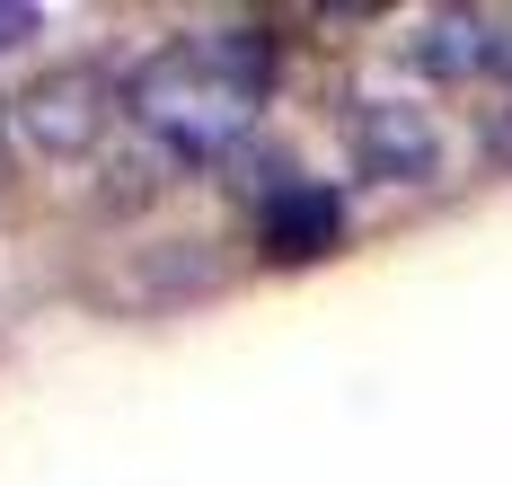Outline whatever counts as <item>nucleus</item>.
I'll return each mask as SVG.
<instances>
[{
  "label": "nucleus",
  "mask_w": 512,
  "mask_h": 486,
  "mask_svg": "<svg viewBox=\"0 0 512 486\" xmlns=\"http://www.w3.org/2000/svg\"><path fill=\"white\" fill-rule=\"evenodd\" d=\"M106 124H115V89H106V71H45L18 107H9V133L36 151V160H89L106 142Z\"/></svg>",
  "instance_id": "2"
},
{
  "label": "nucleus",
  "mask_w": 512,
  "mask_h": 486,
  "mask_svg": "<svg viewBox=\"0 0 512 486\" xmlns=\"http://www.w3.org/2000/svg\"><path fill=\"white\" fill-rule=\"evenodd\" d=\"M345 142H354V168L380 177V186H424V177H442V124L415 107V98H362L354 124H345Z\"/></svg>",
  "instance_id": "3"
},
{
  "label": "nucleus",
  "mask_w": 512,
  "mask_h": 486,
  "mask_svg": "<svg viewBox=\"0 0 512 486\" xmlns=\"http://www.w3.org/2000/svg\"><path fill=\"white\" fill-rule=\"evenodd\" d=\"M274 89V36L265 27H204V36H177L159 45L133 80H124V107L133 124L168 142L177 160H221L239 133L256 124Z\"/></svg>",
  "instance_id": "1"
},
{
  "label": "nucleus",
  "mask_w": 512,
  "mask_h": 486,
  "mask_svg": "<svg viewBox=\"0 0 512 486\" xmlns=\"http://www.w3.org/2000/svg\"><path fill=\"white\" fill-rule=\"evenodd\" d=\"M36 27H45V9H27V0L0 9V45H18V36H36Z\"/></svg>",
  "instance_id": "6"
},
{
  "label": "nucleus",
  "mask_w": 512,
  "mask_h": 486,
  "mask_svg": "<svg viewBox=\"0 0 512 486\" xmlns=\"http://www.w3.org/2000/svg\"><path fill=\"white\" fill-rule=\"evenodd\" d=\"M0 124H9V115H0Z\"/></svg>",
  "instance_id": "8"
},
{
  "label": "nucleus",
  "mask_w": 512,
  "mask_h": 486,
  "mask_svg": "<svg viewBox=\"0 0 512 486\" xmlns=\"http://www.w3.org/2000/svg\"><path fill=\"white\" fill-rule=\"evenodd\" d=\"M407 54L424 80H504V18H486V9H433L424 27L407 36Z\"/></svg>",
  "instance_id": "4"
},
{
  "label": "nucleus",
  "mask_w": 512,
  "mask_h": 486,
  "mask_svg": "<svg viewBox=\"0 0 512 486\" xmlns=\"http://www.w3.org/2000/svg\"><path fill=\"white\" fill-rule=\"evenodd\" d=\"M336 195L327 186H274L265 195V248L274 257H327L336 248Z\"/></svg>",
  "instance_id": "5"
},
{
  "label": "nucleus",
  "mask_w": 512,
  "mask_h": 486,
  "mask_svg": "<svg viewBox=\"0 0 512 486\" xmlns=\"http://www.w3.org/2000/svg\"><path fill=\"white\" fill-rule=\"evenodd\" d=\"M504 80H512V18H504Z\"/></svg>",
  "instance_id": "7"
}]
</instances>
